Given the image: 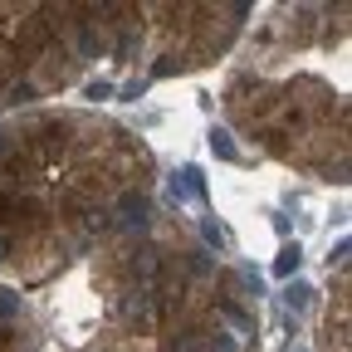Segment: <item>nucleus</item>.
<instances>
[{"label": "nucleus", "instance_id": "f8f14e48", "mask_svg": "<svg viewBox=\"0 0 352 352\" xmlns=\"http://www.w3.org/2000/svg\"><path fill=\"white\" fill-rule=\"evenodd\" d=\"M83 98H94V103H103V98H113V83H108V78H94V83H88V88H83Z\"/></svg>", "mask_w": 352, "mask_h": 352}, {"label": "nucleus", "instance_id": "6e6552de", "mask_svg": "<svg viewBox=\"0 0 352 352\" xmlns=\"http://www.w3.org/2000/svg\"><path fill=\"white\" fill-rule=\"evenodd\" d=\"M284 303H289V314H303L308 303H314V289L308 284H289V294H284Z\"/></svg>", "mask_w": 352, "mask_h": 352}, {"label": "nucleus", "instance_id": "f3484780", "mask_svg": "<svg viewBox=\"0 0 352 352\" xmlns=\"http://www.w3.org/2000/svg\"><path fill=\"white\" fill-rule=\"evenodd\" d=\"M10 254H15V240H10V235H0V259H10Z\"/></svg>", "mask_w": 352, "mask_h": 352}, {"label": "nucleus", "instance_id": "2eb2a0df", "mask_svg": "<svg viewBox=\"0 0 352 352\" xmlns=\"http://www.w3.org/2000/svg\"><path fill=\"white\" fill-rule=\"evenodd\" d=\"M182 69V54H162V64L152 69V78H166V74H176Z\"/></svg>", "mask_w": 352, "mask_h": 352}, {"label": "nucleus", "instance_id": "aec40b11", "mask_svg": "<svg viewBox=\"0 0 352 352\" xmlns=\"http://www.w3.org/2000/svg\"><path fill=\"white\" fill-rule=\"evenodd\" d=\"M294 352H303V347H294Z\"/></svg>", "mask_w": 352, "mask_h": 352}, {"label": "nucleus", "instance_id": "39448f33", "mask_svg": "<svg viewBox=\"0 0 352 352\" xmlns=\"http://www.w3.org/2000/svg\"><path fill=\"white\" fill-rule=\"evenodd\" d=\"M215 308H220V314H226V318H230L240 333H254V314H250L245 303H235L230 294H220V298H215Z\"/></svg>", "mask_w": 352, "mask_h": 352}, {"label": "nucleus", "instance_id": "dca6fc26", "mask_svg": "<svg viewBox=\"0 0 352 352\" xmlns=\"http://www.w3.org/2000/svg\"><path fill=\"white\" fill-rule=\"evenodd\" d=\"M328 264H347V240H338V250L328 254Z\"/></svg>", "mask_w": 352, "mask_h": 352}, {"label": "nucleus", "instance_id": "9b49d317", "mask_svg": "<svg viewBox=\"0 0 352 352\" xmlns=\"http://www.w3.org/2000/svg\"><path fill=\"white\" fill-rule=\"evenodd\" d=\"M15 314H20V294L15 289H0V323L15 318Z\"/></svg>", "mask_w": 352, "mask_h": 352}, {"label": "nucleus", "instance_id": "20e7f679", "mask_svg": "<svg viewBox=\"0 0 352 352\" xmlns=\"http://www.w3.org/2000/svg\"><path fill=\"white\" fill-rule=\"evenodd\" d=\"M74 44H78V59H103L108 54V39L94 20H74Z\"/></svg>", "mask_w": 352, "mask_h": 352}, {"label": "nucleus", "instance_id": "9d476101", "mask_svg": "<svg viewBox=\"0 0 352 352\" xmlns=\"http://www.w3.org/2000/svg\"><path fill=\"white\" fill-rule=\"evenodd\" d=\"M171 352H206V347H201V333H196V328H186V333H176Z\"/></svg>", "mask_w": 352, "mask_h": 352}, {"label": "nucleus", "instance_id": "0eeeda50", "mask_svg": "<svg viewBox=\"0 0 352 352\" xmlns=\"http://www.w3.org/2000/svg\"><path fill=\"white\" fill-rule=\"evenodd\" d=\"M34 98H39V88H34L30 78H20V83H10V88H6V103H10V108H20V103H34Z\"/></svg>", "mask_w": 352, "mask_h": 352}, {"label": "nucleus", "instance_id": "a211bd4d", "mask_svg": "<svg viewBox=\"0 0 352 352\" xmlns=\"http://www.w3.org/2000/svg\"><path fill=\"white\" fill-rule=\"evenodd\" d=\"M10 342H15V333H10L6 323H0V347H10Z\"/></svg>", "mask_w": 352, "mask_h": 352}, {"label": "nucleus", "instance_id": "ddd939ff", "mask_svg": "<svg viewBox=\"0 0 352 352\" xmlns=\"http://www.w3.org/2000/svg\"><path fill=\"white\" fill-rule=\"evenodd\" d=\"M201 347H206V352H235V342H230L226 333H220V328H215V333H210V338H206Z\"/></svg>", "mask_w": 352, "mask_h": 352}, {"label": "nucleus", "instance_id": "6ab92c4d", "mask_svg": "<svg viewBox=\"0 0 352 352\" xmlns=\"http://www.w3.org/2000/svg\"><path fill=\"white\" fill-rule=\"evenodd\" d=\"M10 152V132H0V157H6Z\"/></svg>", "mask_w": 352, "mask_h": 352}, {"label": "nucleus", "instance_id": "1a4fd4ad", "mask_svg": "<svg viewBox=\"0 0 352 352\" xmlns=\"http://www.w3.org/2000/svg\"><path fill=\"white\" fill-rule=\"evenodd\" d=\"M210 152H215L220 162H240V152H235V142H230V132H210Z\"/></svg>", "mask_w": 352, "mask_h": 352}, {"label": "nucleus", "instance_id": "7ed1b4c3", "mask_svg": "<svg viewBox=\"0 0 352 352\" xmlns=\"http://www.w3.org/2000/svg\"><path fill=\"white\" fill-rule=\"evenodd\" d=\"M206 196V176H201V166H182L166 182V201L171 206H186V201H201Z\"/></svg>", "mask_w": 352, "mask_h": 352}, {"label": "nucleus", "instance_id": "f03ea898", "mask_svg": "<svg viewBox=\"0 0 352 352\" xmlns=\"http://www.w3.org/2000/svg\"><path fill=\"white\" fill-rule=\"evenodd\" d=\"M147 220H152V201L142 191H127V196H118V215L108 220V226H118V230H147Z\"/></svg>", "mask_w": 352, "mask_h": 352}, {"label": "nucleus", "instance_id": "f257e3e1", "mask_svg": "<svg viewBox=\"0 0 352 352\" xmlns=\"http://www.w3.org/2000/svg\"><path fill=\"white\" fill-rule=\"evenodd\" d=\"M10 50H15L20 64H34L39 54H50V50H54V20H50V10H34L30 20H20Z\"/></svg>", "mask_w": 352, "mask_h": 352}, {"label": "nucleus", "instance_id": "423d86ee", "mask_svg": "<svg viewBox=\"0 0 352 352\" xmlns=\"http://www.w3.org/2000/svg\"><path fill=\"white\" fill-rule=\"evenodd\" d=\"M298 264H303V250H298V245H284L279 259H274V274H279V279H294V274H298Z\"/></svg>", "mask_w": 352, "mask_h": 352}, {"label": "nucleus", "instance_id": "4468645a", "mask_svg": "<svg viewBox=\"0 0 352 352\" xmlns=\"http://www.w3.org/2000/svg\"><path fill=\"white\" fill-rule=\"evenodd\" d=\"M201 235H206V245H215V250H226V230H220L215 220H206V226H201Z\"/></svg>", "mask_w": 352, "mask_h": 352}]
</instances>
